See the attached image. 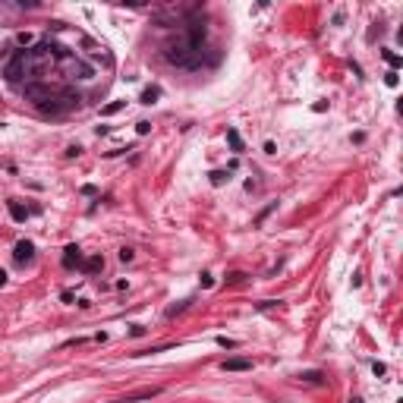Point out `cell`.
I'll return each mask as SVG.
<instances>
[{
  "instance_id": "6da1fadb",
  "label": "cell",
  "mask_w": 403,
  "mask_h": 403,
  "mask_svg": "<svg viewBox=\"0 0 403 403\" xmlns=\"http://www.w3.org/2000/svg\"><path fill=\"white\" fill-rule=\"evenodd\" d=\"M164 60L170 66H183V70H199V66H202V57L196 51H189V44H186V41L167 44V48H164Z\"/></svg>"
},
{
  "instance_id": "7a4b0ae2",
  "label": "cell",
  "mask_w": 403,
  "mask_h": 403,
  "mask_svg": "<svg viewBox=\"0 0 403 403\" xmlns=\"http://www.w3.org/2000/svg\"><path fill=\"white\" fill-rule=\"evenodd\" d=\"M22 73H25V54H19V57L3 70V76H6V82H19V79H22Z\"/></svg>"
},
{
  "instance_id": "3957f363",
  "label": "cell",
  "mask_w": 403,
  "mask_h": 403,
  "mask_svg": "<svg viewBox=\"0 0 403 403\" xmlns=\"http://www.w3.org/2000/svg\"><path fill=\"white\" fill-rule=\"evenodd\" d=\"M13 258H16L19 265L32 261V258H35V246H32L29 239H19V243H16V252H13Z\"/></svg>"
},
{
  "instance_id": "277c9868",
  "label": "cell",
  "mask_w": 403,
  "mask_h": 403,
  "mask_svg": "<svg viewBox=\"0 0 403 403\" xmlns=\"http://www.w3.org/2000/svg\"><path fill=\"white\" fill-rule=\"evenodd\" d=\"M76 265H82V249L73 243L63 249V268H76Z\"/></svg>"
},
{
  "instance_id": "5b68a950",
  "label": "cell",
  "mask_w": 403,
  "mask_h": 403,
  "mask_svg": "<svg viewBox=\"0 0 403 403\" xmlns=\"http://www.w3.org/2000/svg\"><path fill=\"white\" fill-rule=\"evenodd\" d=\"M220 368H224V372H249L252 359H239V356H237V359H224V362H220Z\"/></svg>"
},
{
  "instance_id": "8992f818",
  "label": "cell",
  "mask_w": 403,
  "mask_h": 403,
  "mask_svg": "<svg viewBox=\"0 0 403 403\" xmlns=\"http://www.w3.org/2000/svg\"><path fill=\"white\" fill-rule=\"evenodd\" d=\"M25 98H32V101H51V92L44 89V85H38V82H29V85H25Z\"/></svg>"
},
{
  "instance_id": "52a82bcc",
  "label": "cell",
  "mask_w": 403,
  "mask_h": 403,
  "mask_svg": "<svg viewBox=\"0 0 403 403\" xmlns=\"http://www.w3.org/2000/svg\"><path fill=\"white\" fill-rule=\"evenodd\" d=\"M202 41H205V25H192V29H189V41H186V44H189V51H196L199 54V48H202Z\"/></svg>"
},
{
  "instance_id": "ba28073f",
  "label": "cell",
  "mask_w": 403,
  "mask_h": 403,
  "mask_svg": "<svg viewBox=\"0 0 403 403\" xmlns=\"http://www.w3.org/2000/svg\"><path fill=\"white\" fill-rule=\"evenodd\" d=\"M126 107V101H110V104L101 107V117H113V113H120Z\"/></svg>"
},
{
  "instance_id": "9c48e42d",
  "label": "cell",
  "mask_w": 403,
  "mask_h": 403,
  "mask_svg": "<svg viewBox=\"0 0 403 403\" xmlns=\"http://www.w3.org/2000/svg\"><path fill=\"white\" fill-rule=\"evenodd\" d=\"M158 98H161V89H158V85H148V89L142 92V98H139V101H142V104H154Z\"/></svg>"
},
{
  "instance_id": "30bf717a",
  "label": "cell",
  "mask_w": 403,
  "mask_h": 403,
  "mask_svg": "<svg viewBox=\"0 0 403 403\" xmlns=\"http://www.w3.org/2000/svg\"><path fill=\"white\" fill-rule=\"evenodd\" d=\"M10 218H13V220H19V224H22V220L29 218V211H25V208L19 205V202H10Z\"/></svg>"
},
{
  "instance_id": "8fae6325",
  "label": "cell",
  "mask_w": 403,
  "mask_h": 403,
  "mask_svg": "<svg viewBox=\"0 0 403 403\" xmlns=\"http://www.w3.org/2000/svg\"><path fill=\"white\" fill-rule=\"evenodd\" d=\"M227 142H230V148H233V151H243V139H239V132H237V129H227Z\"/></svg>"
},
{
  "instance_id": "7c38bea8",
  "label": "cell",
  "mask_w": 403,
  "mask_h": 403,
  "mask_svg": "<svg viewBox=\"0 0 403 403\" xmlns=\"http://www.w3.org/2000/svg\"><path fill=\"white\" fill-rule=\"evenodd\" d=\"M101 268H104V258H101V255H92V258L85 261V271H89V274H95V271H101Z\"/></svg>"
},
{
  "instance_id": "4fadbf2b",
  "label": "cell",
  "mask_w": 403,
  "mask_h": 403,
  "mask_svg": "<svg viewBox=\"0 0 403 403\" xmlns=\"http://www.w3.org/2000/svg\"><path fill=\"white\" fill-rule=\"evenodd\" d=\"M60 101H63V107H73V104H79V92H63V95H60Z\"/></svg>"
},
{
  "instance_id": "5bb4252c",
  "label": "cell",
  "mask_w": 403,
  "mask_h": 403,
  "mask_svg": "<svg viewBox=\"0 0 403 403\" xmlns=\"http://www.w3.org/2000/svg\"><path fill=\"white\" fill-rule=\"evenodd\" d=\"M16 44L29 48V44H35V35H29V32H19V35H16Z\"/></svg>"
},
{
  "instance_id": "9a60e30c",
  "label": "cell",
  "mask_w": 403,
  "mask_h": 403,
  "mask_svg": "<svg viewBox=\"0 0 403 403\" xmlns=\"http://www.w3.org/2000/svg\"><path fill=\"white\" fill-rule=\"evenodd\" d=\"M385 60H387V63H391V70H394V73H397V66L403 63V60H400V57H397V54H394V51H385Z\"/></svg>"
},
{
  "instance_id": "2e32d148",
  "label": "cell",
  "mask_w": 403,
  "mask_h": 403,
  "mask_svg": "<svg viewBox=\"0 0 403 403\" xmlns=\"http://www.w3.org/2000/svg\"><path fill=\"white\" fill-rule=\"evenodd\" d=\"M227 180H230V177H227V170H214V173H211V183H214V186H224Z\"/></svg>"
},
{
  "instance_id": "e0dca14e",
  "label": "cell",
  "mask_w": 403,
  "mask_h": 403,
  "mask_svg": "<svg viewBox=\"0 0 403 403\" xmlns=\"http://www.w3.org/2000/svg\"><path fill=\"white\" fill-rule=\"evenodd\" d=\"M385 82H387V89H397V85H400V76H397V73H385Z\"/></svg>"
},
{
  "instance_id": "ac0fdd59",
  "label": "cell",
  "mask_w": 403,
  "mask_h": 403,
  "mask_svg": "<svg viewBox=\"0 0 403 403\" xmlns=\"http://www.w3.org/2000/svg\"><path fill=\"white\" fill-rule=\"evenodd\" d=\"M299 378H302V381H309V385H321V375H318V372H302Z\"/></svg>"
},
{
  "instance_id": "d6986e66",
  "label": "cell",
  "mask_w": 403,
  "mask_h": 403,
  "mask_svg": "<svg viewBox=\"0 0 403 403\" xmlns=\"http://www.w3.org/2000/svg\"><path fill=\"white\" fill-rule=\"evenodd\" d=\"M218 344L224 347V350H237V340H230V337H218Z\"/></svg>"
},
{
  "instance_id": "ffe728a7",
  "label": "cell",
  "mask_w": 403,
  "mask_h": 403,
  "mask_svg": "<svg viewBox=\"0 0 403 403\" xmlns=\"http://www.w3.org/2000/svg\"><path fill=\"white\" fill-rule=\"evenodd\" d=\"M243 277H246V274H243V271H233V274H230V277H227V284H239V280H243Z\"/></svg>"
},
{
  "instance_id": "44dd1931",
  "label": "cell",
  "mask_w": 403,
  "mask_h": 403,
  "mask_svg": "<svg viewBox=\"0 0 403 403\" xmlns=\"http://www.w3.org/2000/svg\"><path fill=\"white\" fill-rule=\"evenodd\" d=\"M136 129H139V136H145V132L151 129V123H148V120H142V123H136Z\"/></svg>"
},
{
  "instance_id": "7402d4cb",
  "label": "cell",
  "mask_w": 403,
  "mask_h": 403,
  "mask_svg": "<svg viewBox=\"0 0 403 403\" xmlns=\"http://www.w3.org/2000/svg\"><path fill=\"white\" fill-rule=\"evenodd\" d=\"M132 255H136L132 249H120V261H132Z\"/></svg>"
},
{
  "instance_id": "603a6c76",
  "label": "cell",
  "mask_w": 403,
  "mask_h": 403,
  "mask_svg": "<svg viewBox=\"0 0 403 403\" xmlns=\"http://www.w3.org/2000/svg\"><path fill=\"white\" fill-rule=\"evenodd\" d=\"M312 110H315V113H321V110H328V101H315V104H312Z\"/></svg>"
},
{
  "instance_id": "cb8c5ba5",
  "label": "cell",
  "mask_w": 403,
  "mask_h": 403,
  "mask_svg": "<svg viewBox=\"0 0 403 403\" xmlns=\"http://www.w3.org/2000/svg\"><path fill=\"white\" fill-rule=\"evenodd\" d=\"M129 334H132V337H142L145 328H142V325H132V331H129Z\"/></svg>"
},
{
  "instance_id": "d4e9b609",
  "label": "cell",
  "mask_w": 403,
  "mask_h": 403,
  "mask_svg": "<svg viewBox=\"0 0 403 403\" xmlns=\"http://www.w3.org/2000/svg\"><path fill=\"white\" fill-rule=\"evenodd\" d=\"M6 284V271H0V287H3Z\"/></svg>"
},
{
  "instance_id": "484cf974",
  "label": "cell",
  "mask_w": 403,
  "mask_h": 403,
  "mask_svg": "<svg viewBox=\"0 0 403 403\" xmlns=\"http://www.w3.org/2000/svg\"><path fill=\"white\" fill-rule=\"evenodd\" d=\"M350 403H362V400H359V397H353V400H350Z\"/></svg>"
}]
</instances>
